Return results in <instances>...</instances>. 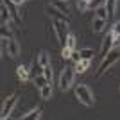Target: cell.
<instances>
[{
  "instance_id": "obj_1",
  "label": "cell",
  "mask_w": 120,
  "mask_h": 120,
  "mask_svg": "<svg viewBox=\"0 0 120 120\" xmlns=\"http://www.w3.org/2000/svg\"><path fill=\"white\" fill-rule=\"evenodd\" d=\"M75 95L79 97V100L84 106H93V95H91L90 88H88L86 84H77V88H75Z\"/></svg>"
},
{
  "instance_id": "obj_2",
  "label": "cell",
  "mask_w": 120,
  "mask_h": 120,
  "mask_svg": "<svg viewBox=\"0 0 120 120\" xmlns=\"http://www.w3.org/2000/svg\"><path fill=\"white\" fill-rule=\"evenodd\" d=\"M116 61H118V52H116V50H111V52H108V56L102 59V63H100V66H99V72H97V75H102L111 65H115Z\"/></svg>"
},
{
  "instance_id": "obj_3",
  "label": "cell",
  "mask_w": 120,
  "mask_h": 120,
  "mask_svg": "<svg viewBox=\"0 0 120 120\" xmlns=\"http://www.w3.org/2000/svg\"><path fill=\"white\" fill-rule=\"evenodd\" d=\"M74 75H75V68H65L63 74H61L59 79V88L61 90H68L74 82Z\"/></svg>"
},
{
  "instance_id": "obj_4",
  "label": "cell",
  "mask_w": 120,
  "mask_h": 120,
  "mask_svg": "<svg viewBox=\"0 0 120 120\" xmlns=\"http://www.w3.org/2000/svg\"><path fill=\"white\" fill-rule=\"evenodd\" d=\"M54 27H56V34H57V40H59L61 47H66V40H68V32H66V22L56 20Z\"/></svg>"
},
{
  "instance_id": "obj_5",
  "label": "cell",
  "mask_w": 120,
  "mask_h": 120,
  "mask_svg": "<svg viewBox=\"0 0 120 120\" xmlns=\"http://www.w3.org/2000/svg\"><path fill=\"white\" fill-rule=\"evenodd\" d=\"M2 41H4V49H5V52H7V56H11V57H16V56H18V52H20V47H18V43H16L13 38H11V40H5V38H2Z\"/></svg>"
},
{
  "instance_id": "obj_6",
  "label": "cell",
  "mask_w": 120,
  "mask_h": 120,
  "mask_svg": "<svg viewBox=\"0 0 120 120\" xmlns=\"http://www.w3.org/2000/svg\"><path fill=\"white\" fill-rule=\"evenodd\" d=\"M47 13H49L50 16H54L56 20L66 22V23H68V22H70V16L66 15V13H63V11H61V9H57V7H56V5H49V7H47Z\"/></svg>"
},
{
  "instance_id": "obj_7",
  "label": "cell",
  "mask_w": 120,
  "mask_h": 120,
  "mask_svg": "<svg viewBox=\"0 0 120 120\" xmlns=\"http://www.w3.org/2000/svg\"><path fill=\"white\" fill-rule=\"evenodd\" d=\"M16 99H18L16 95H11L9 99L4 102V108H2V115H0L2 118H7V116H9V113L13 111V108H15V104H16Z\"/></svg>"
},
{
  "instance_id": "obj_8",
  "label": "cell",
  "mask_w": 120,
  "mask_h": 120,
  "mask_svg": "<svg viewBox=\"0 0 120 120\" xmlns=\"http://www.w3.org/2000/svg\"><path fill=\"white\" fill-rule=\"evenodd\" d=\"M113 38H115V34H113V30H111L109 34L106 36L104 43H102V50H100V56H102V59H104L106 56H108V52H111V49H113Z\"/></svg>"
},
{
  "instance_id": "obj_9",
  "label": "cell",
  "mask_w": 120,
  "mask_h": 120,
  "mask_svg": "<svg viewBox=\"0 0 120 120\" xmlns=\"http://www.w3.org/2000/svg\"><path fill=\"white\" fill-rule=\"evenodd\" d=\"M43 68H45V66H41L40 61L34 59V63H32V66H30V70H29V75L34 79L36 75H41V74H43Z\"/></svg>"
},
{
  "instance_id": "obj_10",
  "label": "cell",
  "mask_w": 120,
  "mask_h": 120,
  "mask_svg": "<svg viewBox=\"0 0 120 120\" xmlns=\"http://www.w3.org/2000/svg\"><path fill=\"white\" fill-rule=\"evenodd\" d=\"M5 5H7V9L11 11V16H13V20L15 22H20V16H18V11H16V4L13 0H2Z\"/></svg>"
},
{
  "instance_id": "obj_11",
  "label": "cell",
  "mask_w": 120,
  "mask_h": 120,
  "mask_svg": "<svg viewBox=\"0 0 120 120\" xmlns=\"http://www.w3.org/2000/svg\"><path fill=\"white\" fill-rule=\"evenodd\" d=\"M0 16H2V25H5V22H9V18H13L11 16V11L7 9V5L2 2V9H0Z\"/></svg>"
},
{
  "instance_id": "obj_12",
  "label": "cell",
  "mask_w": 120,
  "mask_h": 120,
  "mask_svg": "<svg viewBox=\"0 0 120 120\" xmlns=\"http://www.w3.org/2000/svg\"><path fill=\"white\" fill-rule=\"evenodd\" d=\"M104 25H106V20L95 16V20H93V23H91V29H93V32H100V30L104 29Z\"/></svg>"
},
{
  "instance_id": "obj_13",
  "label": "cell",
  "mask_w": 120,
  "mask_h": 120,
  "mask_svg": "<svg viewBox=\"0 0 120 120\" xmlns=\"http://www.w3.org/2000/svg\"><path fill=\"white\" fill-rule=\"evenodd\" d=\"M88 66H90V59H81L77 65H75V72H79V74H82V72L88 70Z\"/></svg>"
},
{
  "instance_id": "obj_14",
  "label": "cell",
  "mask_w": 120,
  "mask_h": 120,
  "mask_svg": "<svg viewBox=\"0 0 120 120\" xmlns=\"http://www.w3.org/2000/svg\"><path fill=\"white\" fill-rule=\"evenodd\" d=\"M40 95L41 99H50L52 97V88H50V84H45L40 88Z\"/></svg>"
},
{
  "instance_id": "obj_15",
  "label": "cell",
  "mask_w": 120,
  "mask_h": 120,
  "mask_svg": "<svg viewBox=\"0 0 120 120\" xmlns=\"http://www.w3.org/2000/svg\"><path fill=\"white\" fill-rule=\"evenodd\" d=\"M106 9H108V15H109V18H111L116 11V0H106Z\"/></svg>"
},
{
  "instance_id": "obj_16",
  "label": "cell",
  "mask_w": 120,
  "mask_h": 120,
  "mask_svg": "<svg viewBox=\"0 0 120 120\" xmlns=\"http://www.w3.org/2000/svg\"><path fill=\"white\" fill-rule=\"evenodd\" d=\"M34 84L38 86V88H41V86L49 84V79H47L43 74H41V75H36V77H34Z\"/></svg>"
},
{
  "instance_id": "obj_17",
  "label": "cell",
  "mask_w": 120,
  "mask_h": 120,
  "mask_svg": "<svg viewBox=\"0 0 120 120\" xmlns=\"http://www.w3.org/2000/svg\"><path fill=\"white\" fill-rule=\"evenodd\" d=\"M95 13H97V18H102V20H108V18H109V15H108V9H106V5H102V7L95 9Z\"/></svg>"
},
{
  "instance_id": "obj_18",
  "label": "cell",
  "mask_w": 120,
  "mask_h": 120,
  "mask_svg": "<svg viewBox=\"0 0 120 120\" xmlns=\"http://www.w3.org/2000/svg\"><path fill=\"white\" fill-rule=\"evenodd\" d=\"M41 116V109L38 108V109H32L30 113H27V115H23L25 120H32V118H40Z\"/></svg>"
},
{
  "instance_id": "obj_19",
  "label": "cell",
  "mask_w": 120,
  "mask_h": 120,
  "mask_svg": "<svg viewBox=\"0 0 120 120\" xmlns=\"http://www.w3.org/2000/svg\"><path fill=\"white\" fill-rule=\"evenodd\" d=\"M16 74H18V77H20V79H29V77H30L25 66H18V68H16Z\"/></svg>"
},
{
  "instance_id": "obj_20",
  "label": "cell",
  "mask_w": 120,
  "mask_h": 120,
  "mask_svg": "<svg viewBox=\"0 0 120 120\" xmlns=\"http://www.w3.org/2000/svg\"><path fill=\"white\" fill-rule=\"evenodd\" d=\"M38 61H40L41 66H47L49 65V54H47V52H40V54H38Z\"/></svg>"
},
{
  "instance_id": "obj_21",
  "label": "cell",
  "mask_w": 120,
  "mask_h": 120,
  "mask_svg": "<svg viewBox=\"0 0 120 120\" xmlns=\"http://www.w3.org/2000/svg\"><path fill=\"white\" fill-rule=\"evenodd\" d=\"M88 7H90V2H88V0H79V2H77V9H79L81 13H84Z\"/></svg>"
},
{
  "instance_id": "obj_22",
  "label": "cell",
  "mask_w": 120,
  "mask_h": 120,
  "mask_svg": "<svg viewBox=\"0 0 120 120\" xmlns=\"http://www.w3.org/2000/svg\"><path fill=\"white\" fill-rule=\"evenodd\" d=\"M54 5L57 7V9H61L63 13H68V7H66V2H63V0H56Z\"/></svg>"
},
{
  "instance_id": "obj_23",
  "label": "cell",
  "mask_w": 120,
  "mask_h": 120,
  "mask_svg": "<svg viewBox=\"0 0 120 120\" xmlns=\"http://www.w3.org/2000/svg\"><path fill=\"white\" fill-rule=\"evenodd\" d=\"M102 5H106V0H91L90 2L91 9H99V7H102Z\"/></svg>"
},
{
  "instance_id": "obj_24",
  "label": "cell",
  "mask_w": 120,
  "mask_h": 120,
  "mask_svg": "<svg viewBox=\"0 0 120 120\" xmlns=\"http://www.w3.org/2000/svg\"><path fill=\"white\" fill-rule=\"evenodd\" d=\"M0 34H2V38H5V40H11V30L5 27V25H2L0 27Z\"/></svg>"
},
{
  "instance_id": "obj_25",
  "label": "cell",
  "mask_w": 120,
  "mask_h": 120,
  "mask_svg": "<svg viewBox=\"0 0 120 120\" xmlns=\"http://www.w3.org/2000/svg\"><path fill=\"white\" fill-rule=\"evenodd\" d=\"M91 56H93V50H90V49L81 50V57H82V59H91Z\"/></svg>"
},
{
  "instance_id": "obj_26",
  "label": "cell",
  "mask_w": 120,
  "mask_h": 120,
  "mask_svg": "<svg viewBox=\"0 0 120 120\" xmlns=\"http://www.w3.org/2000/svg\"><path fill=\"white\" fill-rule=\"evenodd\" d=\"M66 47H68V49H72V50H75V36L68 34V40H66Z\"/></svg>"
},
{
  "instance_id": "obj_27",
  "label": "cell",
  "mask_w": 120,
  "mask_h": 120,
  "mask_svg": "<svg viewBox=\"0 0 120 120\" xmlns=\"http://www.w3.org/2000/svg\"><path fill=\"white\" fill-rule=\"evenodd\" d=\"M43 75H45L47 79H49V82L52 81V70H50V66H49V65H47L45 68H43Z\"/></svg>"
},
{
  "instance_id": "obj_28",
  "label": "cell",
  "mask_w": 120,
  "mask_h": 120,
  "mask_svg": "<svg viewBox=\"0 0 120 120\" xmlns=\"http://www.w3.org/2000/svg\"><path fill=\"white\" fill-rule=\"evenodd\" d=\"M72 52H74L72 49H68V47H63V52H61V56L66 59V57H72Z\"/></svg>"
},
{
  "instance_id": "obj_29",
  "label": "cell",
  "mask_w": 120,
  "mask_h": 120,
  "mask_svg": "<svg viewBox=\"0 0 120 120\" xmlns=\"http://www.w3.org/2000/svg\"><path fill=\"white\" fill-rule=\"evenodd\" d=\"M72 59H74L75 63H79V61L82 59V57H81V52H75L74 50V52H72Z\"/></svg>"
},
{
  "instance_id": "obj_30",
  "label": "cell",
  "mask_w": 120,
  "mask_h": 120,
  "mask_svg": "<svg viewBox=\"0 0 120 120\" xmlns=\"http://www.w3.org/2000/svg\"><path fill=\"white\" fill-rule=\"evenodd\" d=\"M113 34H115V36H120V22H116V23L113 25Z\"/></svg>"
},
{
  "instance_id": "obj_31",
  "label": "cell",
  "mask_w": 120,
  "mask_h": 120,
  "mask_svg": "<svg viewBox=\"0 0 120 120\" xmlns=\"http://www.w3.org/2000/svg\"><path fill=\"white\" fill-rule=\"evenodd\" d=\"M120 45V36H115L113 38V47H118Z\"/></svg>"
},
{
  "instance_id": "obj_32",
  "label": "cell",
  "mask_w": 120,
  "mask_h": 120,
  "mask_svg": "<svg viewBox=\"0 0 120 120\" xmlns=\"http://www.w3.org/2000/svg\"><path fill=\"white\" fill-rule=\"evenodd\" d=\"M13 2H15V4L18 5V4H22V2H23V0H13Z\"/></svg>"
},
{
  "instance_id": "obj_33",
  "label": "cell",
  "mask_w": 120,
  "mask_h": 120,
  "mask_svg": "<svg viewBox=\"0 0 120 120\" xmlns=\"http://www.w3.org/2000/svg\"><path fill=\"white\" fill-rule=\"evenodd\" d=\"M88 2H91V0H88Z\"/></svg>"
}]
</instances>
